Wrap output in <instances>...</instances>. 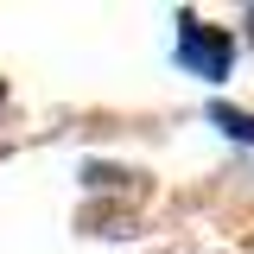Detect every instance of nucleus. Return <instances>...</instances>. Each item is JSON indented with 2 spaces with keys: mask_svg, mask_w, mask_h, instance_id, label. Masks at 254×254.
Instances as JSON below:
<instances>
[{
  "mask_svg": "<svg viewBox=\"0 0 254 254\" xmlns=\"http://www.w3.org/2000/svg\"><path fill=\"white\" fill-rule=\"evenodd\" d=\"M0 95H6V83H0Z\"/></svg>",
  "mask_w": 254,
  "mask_h": 254,
  "instance_id": "20e7f679",
  "label": "nucleus"
},
{
  "mask_svg": "<svg viewBox=\"0 0 254 254\" xmlns=\"http://www.w3.org/2000/svg\"><path fill=\"white\" fill-rule=\"evenodd\" d=\"M248 32H254V13H248Z\"/></svg>",
  "mask_w": 254,
  "mask_h": 254,
  "instance_id": "7ed1b4c3",
  "label": "nucleus"
},
{
  "mask_svg": "<svg viewBox=\"0 0 254 254\" xmlns=\"http://www.w3.org/2000/svg\"><path fill=\"white\" fill-rule=\"evenodd\" d=\"M178 64L203 83H222L229 64H235V45H229V32L197 26V13H178Z\"/></svg>",
  "mask_w": 254,
  "mask_h": 254,
  "instance_id": "f257e3e1",
  "label": "nucleus"
},
{
  "mask_svg": "<svg viewBox=\"0 0 254 254\" xmlns=\"http://www.w3.org/2000/svg\"><path fill=\"white\" fill-rule=\"evenodd\" d=\"M216 127L229 133V140H242V146H254V115H242V108H216Z\"/></svg>",
  "mask_w": 254,
  "mask_h": 254,
  "instance_id": "f03ea898",
  "label": "nucleus"
}]
</instances>
